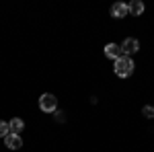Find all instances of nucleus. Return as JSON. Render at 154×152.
Instances as JSON below:
<instances>
[{
  "label": "nucleus",
  "instance_id": "f257e3e1",
  "mask_svg": "<svg viewBox=\"0 0 154 152\" xmlns=\"http://www.w3.org/2000/svg\"><path fill=\"white\" fill-rule=\"evenodd\" d=\"M113 72L117 74L119 78H128V76H131V72H134V60L128 58V56H121L119 60H115Z\"/></svg>",
  "mask_w": 154,
  "mask_h": 152
},
{
  "label": "nucleus",
  "instance_id": "f03ea898",
  "mask_svg": "<svg viewBox=\"0 0 154 152\" xmlns=\"http://www.w3.org/2000/svg\"><path fill=\"white\" fill-rule=\"evenodd\" d=\"M39 107H41V111H45V113H54V111L58 109V99H56V95H51V93L41 95Z\"/></svg>",
  "mask_w": 154,
  "mask_h": 152
},
{
  "label": "nucleus",
  "instance_id": "7ed1b4c3",
  "mask_svg": "<svg viewBox=\"0 0 154 152\" xmlns=\"http://www.w3.org/2000/svg\"><path fill=\"white\" fill-rule=\"evenodd\" d=\"M138 49H140V41L134 39V37H128V39L121 43V51H123V56H128V58H130L131 54H136Z\"/></svg>",
  "mask_w": 154,
  "mask_h": 152
},
{
  "label": "nucleus",
  "instance_id": "20e7f679",
  "mask_svg": "<svg viewBox=\"0 0 154 152\" xmlns=\"http://www.w3.org/2000/svg\"><path fill=\"white\" fill-rule=\"evenodd\" d=\"M130 12H128V4L125 2H115L113 6H111V17H115V19H123V17H128Z\"/></svg>",
  "mask_w": 154,
  "mask_h": 152
},
{
  "label": "nucleus",
  "instance_id": "39448f33",
  "mask_svg": "<svg viewBox=\"0 0 154 152\" xmlns=\"http://www.w3.org/2000/svg\"><path fill=\"white\" fill-rule=\"evenodd\" d=\"M105 56L111 60H119L121 56H123V51H121V45H117V43H107L105 45Z\"/></svg>",
  "mask_w": 154,
  "mask_h": 152
},
{
  "label": "nucleus",
  "instance_id": "423d86ee",
  "mask_svg": "<svg viewBox=\"0 0 154 152\" xmlns=\"http://www.w3.org/2000/svg\"><path fill=\"white\" fill-rule=\"evenodd\" d=\"M4 144H6V148H11V150H19V148L23 146V140H21L19 134H8V136L4 138Z\"/></svg>",
  "mask_w": 154,
  "mask_h": 152
},
{
  "label": "nucleus",
  "instance_id": "0eeeda50",
  "mask_svg": "<svg viewBox=\"0 0 154 152\" xmlns=\"http://www.w3.org/2000/svg\"><path fill=\"white\" fill-rule=\"evenodd\" d=\"M128 12H131V17L142 14L144 12V2H140V0H131L130 4H128Z\"/></svg>",
  "mask_w": 154,
  "mask_h": 152
},
{
  "label": "nucleus",
  "instance_id": "6e6552de",
  "mask_svg": "<svg viewBox=\"0 0 154 152\" xmlns=\"http://www.w3.org/2000/svg\"><path fill=\"white\" fill-rule=\"evenodd\" d=\"M23 128H25V121L21 119V117H12L11 121H8V129H11V134H19Z\"/></svg>",
  "mask_w": 154,
  "mask_h": 152
},
{
  "label": "nucleus",
  "instance_id": "1a4fd4ad",
  "mask_svg": "<svg viewBox=\"0 0 154 152\" xmlns=\"http://www.w3.org/2000/svg\"><path fill=\"white\" fill-rule=\"evenodd\" d=\"M8 134H11V129H8V123L0 119V138H6Z\"/></svg>",
  "mask_w": 154,
  "mask_h": 152
},
{
  "label": "nucleus",
  "instance_id": "9d476101",
  "mask_svg": "<svg viewBox=\"0 0 154 152\" xmlns=\"http://www.w3.org/2000/svg\"><path fill=\"white\" fill-rule=\"evenodd\" d=\"M142 115H144V117H148V119H152V117H154V107L146 105V107L142 109Z\"/></svg>",
  "mask_w": 154,
  "mask_h": 152
},
{
  "label": "nucleus",
  "instance_id": "9b49d317",
  "mask_svg": "<svg viewBox=\"0 0 154 152\" xmlns=\"http://www.w3.org/2000/svg\"><path fill=\"white\" fill-rule=\"evenodd\" d=\"M66 113H62V111H58V113H56V119H58V121H64V119H66Z\"/></svg>",
  "mask_w": 154,
  "mask_h": 152
}]
</instances>
